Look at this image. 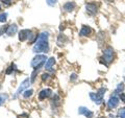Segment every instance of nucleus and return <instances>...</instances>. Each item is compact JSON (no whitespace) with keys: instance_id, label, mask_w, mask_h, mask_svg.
Segmentation results:
<instances>
[{"instance_id":"nucleus-1","label":"nucleus","mask_w":125,"mask_h":118,"mask_svg":"<svg viewBox=\"0 0 125 118\" xmlns=\"http://www.w3.org/2000/svg\"><path fill=\"white\" fill-rule=\"evenodd\" d=\"M49 33L48 31H43L39 35L36 43L33 45L32 51L34 53H47L49 51Z\"/></svg>"},{"instance_id":"nucleus-2","label":"nucleus","mask_w":125,"mask_h":118,"mask_svg":"<svg viewBox=\"0 0 125 118\" xmlns=\"http://www.w3.org/2000/svg\"><path fill=\"white\" fill-rule=\"evenodd\" d=\"M115 59H116L115 49L112 46H106L102 50V54L99 58V62L105 67H108V66H111V64H113Z\"/></svg>"},{"instance_id":"nucleus-3","label":"nucleus","mask_w":125,"mask_h":118,"mask_svg":"<svg viewBox=\"0 0 125 118\" xmlns=\"http://www.w3.org/2000/svg\"><path fill=\"white\" fill-rule=\"evenodd\" d=\"M105 92H106V88L102 87V88L97 90V92H91L89 94V96L93 103H95L96 105H101V104H103V101H104Z\"/></svg>"},{"instance_id":"nucleus-4","label":"nucleus","mask_w":125,"mask_h":118,"mask_svg":"<svg viewBox=\"0 0 125 118\" xmlns=\"http://www.w3.org/2000/svg\"><path fill=\"white\" fill-rule=\"evenodd\" d=\"M48 60L47 59V57L45 56V54H41V53H38L36 57H34L32 60H31L30 62V65L31 67L34 69V70H39L40 68H42V67H44L46 61Z\"/></svg>"},{"instance_id":"nucleus-5","label":"nucleus","mask_w":125,"mask_h":118,"mask_svg":"<svg viewBox=\"0 0 125 118\" xmlns=\"http://www.w3.org/2000/svg\"><path fill=\"white\" fill-rule=\"evenodd\" d=\"M120 98L119 95H116V94L113 93L111 96H109L107 103H106V110L107 111H112V110H115L119 107L120 104Z\"/></svg>"},{"instance_id":"nucleus-6","label":"nucleus","mask_w":125,"mask_h":118,"mask_svg":"<svg viewBox=\"0 0 125 118\" xmlns=\"http://www.w3.org/2000/svg\"><path fill=\"white\" fill-rule=\"evenodd\" d=\"M85 12H87V14L89 16H91V17H94V16H96L98 14L99 12V4L96 2H88L85 3Z\"/></svg>"},{"instance_id":"nucleus-7","label":"nucleus","mask_w":125,"mask_h":118,"mask_svg":"<svg viewBox=\"0 0 125 118\" xmlns=\"http://www.w3.org/2000/svg\"><path fill=\"white\" fill-rule=\"evenodd\" d=\"M30 85H31V81H30V78H25V80L21 83V85L19 86V88H18V90H17V92H16V94L14 95V97H17L18 95H20V94L24 92L25 90H26L27 88H28Z\"/></svg>"},{"instance_id":"nucleus-8","label":"nucleus","mask_w":125,"mask_h":118,"mask_svg":"<svg viewBox=\"0 0 125 118\" xmlns=\"http://www.w3.org/2000/svg\"><path fill=\"white\" fill-rule=\"evenodd\" d=\"M93 35V29L92 27H90L89 25H83L79 30V37L81 38H88L91 37Z\"/></svg>"},{"instance_id":"nucleus-9","label":"nucleus","mask_w":125,"mask_h":118,"mask_svg":"<svg viewBox=\"0 0 125 118\" xmlns=\"http://www.w3.org/2000/svg\"><path fill=\"white\" fill-rule=\"evenodd\" d=\"M55 58L54 57H51V58H48V60L46 61L45 63V65H44V68L46 71H48V72H53L54 71V69H53V66L55 65Z\"/></svg>"},{"instance_id":"nucleus-10","label":"nucleus","mask_w":125,"mask_h":118,"mask_svg":"<svg viewBox=\"0 0 125 118\" xmlns=\"http://www.w3.org/2000/svg\"><path fill=\"white\" fill-rule=\"evenodd\" d=\"M52 95V90L50 88H45L41 90V92L39 93V99L40 100H45L46 98H49Z\"/></svg>"},{"instance_id":"nucleus-11","label":"nucleus","mask_w":125,"mask_h":118,"mask_svg":"<svg viewBox=\"0 0 125 118\" xmlns=\"http://www.w3.org/2000/svg\"><path fill=\"white\" fill-rule=\"evenodd\" d=\"M78 114H79V115H83L87 118H94V112L85 107H79V109H78Z\"/></svg>"},{"instance_id":"nucleus-12","label":"nucleus","mask_w":125,"mask_h":118,"mask_svg":"<svg viewBox=\"0 0 125 118\" xmlns=\"http://www.w3.org/2000/svg\"><path fill=\"white\" fill-rule=\"evenodd\" d=\"M31 34V30L30 29H22L20 33H19V40L21 42H24V41H28V38Z\"/></svg>"},{"instance_id":"nucleus-13","label":"nucleus","mask_w":125,"mask_h":118,"mask_svg":"<svg viewBox=\"0 0 125 118\" xmlns=\"http://www.w3.org/2000/svg\"><path fill=\"white\" fill-rule=\"evenodd\" d=\"M62 9H64L65 12H67V13H71V12H73L76 9V3L74 1H68L62 5Z\"/></svg>"},{"instance_id":"nucleus-14","label":"nucleus","mask_w":125,"mask_h":118,"mask_svg":"<svg viewBox=\"0 0 125 118\" xmlns=\"http://www.w3.org/2000/svg\"><path fill=\"white\" fill-rule=\"evenodd\" d=\"M62 104V100H61V96L58 95V94L54 93V95L52 96V99H51V106L53 109H56L61 106Z\"/></svg>"},{"instance_id":"nucleus-15","label":"nucleus","mask_w":125,"mask_h":118,"mask_svg":"<svg viewBox=\"0 0 125 118\" xmlns=\"http://www.w3.org/2000/svg\"><path fill=\"white\" fill-rule=\"evenodd\" d=\"M18 31V25L17 24H10L6 26L5 34H7V36H14L15 34H17Z\"/></svg>"},{"instance_id":"nucleus-16","label":"nucleus","mask_w":125,"mask_h":118,"mask_svg":"<svg viewBox=\"0 0 125 118\" xmlns=\"http://www.w3.org/2000/svg\"><path fill=\"white\" fill-rule=\"evenodd\" d=\"M125 91V83L124 82H121V83H119L118 85H117V87L115 88V90H114V94H116V95H120L121 93H123Z\"/></svg>"},{"instance_id":"nucleus-17","label":"nucleus","mask_w":125,"mask_h":118,"mask_svg":"<svg viewBox=\"0 0 125 118\" xmlns=\"http://www.w3.org/2000/svg\"><path fill=\"white\" fill-rule=\"evenodd\" d=\"M68 42V38L65 36L64 34H60L57 37V40H56V44L60 46V47H62L66 43Z\"/></svg>"},{"instance_id":"nucleus-18","label":"nucleus","mask_w":125,"mask_h":118,"mask_svg":"<svg viewBox=\"0 0 125 118\" xmlns=\"http://www.w3.org/2000/svg\"><path fill=\"white\" fill-rule=\"evenodd\" d=\"M117 118H125V107H121L118 109Z\"/></svg>"},{"instance_id":"nucleus-19","label":"nucleus","mask_w":125,"mask_h":118,"mask_svg":"<svg viewBox=\"0 0 125 118\" xmlns=\"http://www.w3.org/2000/svg\"><path fill=\"white\" fill-rule=\"evenodd\" d=\"M9 99V94H6V93H1L0 94V107L5 103V101Z\"/></svg>"},{"instance_id":"nucleus-20","label":"nucleus","mask_w":125,"mask_h":118,"mask_svg":"<svg viewBox=\"0 0 125 118\" xmlns=\"http://www.w3.org/2000/svg\"><path fill=\"white\" fill-rule=\"evenodd\" d=\"M38 37H39V36H38V34L33 33V31H31L30 36H29V38H28V42H29V43H36Z\"/></svg>"},{"instance_id":"nucleus-21","label":"nucleus","mask_w":125,"mask_h":118,"mask_svg":"<svg viewBox=\"0 0 125 118\" xmlns=\"http://www.w3.org/2000/svg\"><path fill=\"white\" fill-rule=\"evenodd\" d=\"M22 94H23V97H24V98H29V97L32 96L33 90H32V89H26Z\"/></svg>"},{"instance_id":"nucleus-22","label":"nucleus","mask_w":125,"mask_h":118,"mask_svg":"<svg viewBox=\"0 0 125 118\" xmlns=\"http://www.w3.org/2000/svg\"><path fill=\"white\" fill-rule=\"evenodd\" d=\"M16 70H17V67H16V65L15 64H10V66L7 68V70H6V74L7 75H10V74H13Z\"/></svg>"},{"instance_id":"nucleus-23","label":"nucleus","mask_w":125,"mask_h":118,"mask_svg":"<svg viewBox=\"0 0 125 118\" xmlns=\"http://www.w3.org/2000/svg\"><path fill=\"white\" fill-rule=\"evenodd\" d=\"M50 77H51V74H50L49 72H45L41 75V80H42V82H47Z\"/></svg>"},{"instance_id":"nucleus-24","label":"nucleus","mask_w":125,"mask_h":118,"mask_svg":"<svg viewBox=\"0 0 125 118\" xmlns=\"http://www.w3.org/2000/svg\"><path fill=\"white\" fill-rule=\"evenodd\" d=\"M6 20H7V14L6 13H1L0 14V22L5 23Z\"/></svg>"},{"instance_id":"nucleus-25","label":"nucleus","mask_w":125,"mask_h":118,"mask_svg":"<svg viewBox=\"0 0 125 118\" xmlns=\"http://www.w3.org/2000/svg\"><path fill=\"white\" fill-rule=\"evenodd\" d=\"M46 3L49 6H54V5H56L57 0H46Z\"/></svg>"},{"instance_id":"nucleus-26","label":"nucleus","mask_w":125,"mask_h":118,"mask_svg":"<svg viewBox=\"0 0 125 118\" xmlns=\"http://www.w3.org/2000/svg\"><path fill=\"white\" fill-rule=\"evenodd\" d=\"M38 71H39V70H33V72L31 73V76H30V81H31V83H33L34 80H36L37 74H38Z\"/></svg>"},{"instance_id":"nucleus-27","label":"nucleus","mask_w":125,"mask_h":118,"mask_svg":"<svg viewBox=\"0 0 125 118\" xmlns=\"http://www.w3.org/2000/svg\"><path fill=\"white\" fill-rule=\"evenodd\" d=\"M1 2L4 4V6H10L13 3V0H1Z\"/></svg>"},{"instance_id":"nucleus-28","label":"nucleus","mask_w":125,"mask_h":118,"mask_svg":"<svg viewBox=\"0 0 125 118\" xmlns=\"http://www.w3.org/2000/svg\"><path fill=\"white\" fill-rule=\"evenodd\" d=\"M77 78H78V75L76 73H72L71 75H70V81H71V82H75Z\"/></svg>"},{"instance_id":"nucleus-29","label":"nucleus","mask_w":125,"mask_h":118,"mask_svg":"<svg viewBox=\"0 0 125 118\" xmlns=\"http://www.w3.org/2000/svg\"><path fill=\"white\" fill-rule=\"evenodd\" d=\"M119 98H120V100H121V103H123L125 105V92L123 93H121L120 95H119Z\"/></svg>"},{"instance_id":"nucleus-30","label":"nucleus","mask_w":125,"mask_h":118,"mask_svg":"<svg viewBox=\"0 0 125 118\" xmlns=\"http://www.w3.org/2000/svg\"><path fill=\"white\" fill-rule=\"evenodd\" d=\"M7 26V25H6ZM6 26H0V36H2L6 30Z\"/></svg>"},{"instance_id":"nucleus-31","label":"nucleus","mask_w":125,"mask_h":118,"mask_svg":"<svg viewBox=\"0 0 125 118\" xmlns=\"http://www.w3.org/2000/svg\"><path fill=\"white\" fill-rule=\"evenodd\" d=\"M20 118H28V114H26V113H23V114H21L20 116H19Z\"/></svg>"},{"instance_id":"nucleus-32","label":"nucleus","mask_w":125,"mask_h":118,"mask_svg":"<svg viewBox=\"0 0 125 118\" xmlns=\"http://www.w3.org/2000/svg\"><path fill=\"white\" fill-rule=\"evenodd\" d=\"M104 1H107V2H114L115 0H104Z\"/></svg>"},{"instance_id":"nucleus-33","label":"nucleus","mask_w":125,"mask_h":118,"mask_svg":"<svg viewBox=\"0 0 125 118\" xmlns=\"http://www.w3.org/2000/svg\"><path fill=\"white\" fill-rule=\"evenodd\" d=\"M112 118H116V117H115V116H114V115H113V116H112Z\"/></svg>"},{"instance_id":"nucleus-34","label":"nucleus","mask_w":125,"mask_h":118,"mask_svg":"<svg viewBox=\"0 0 125 118\" xmlns=\"http://www.w3.org/2000/svg\"><path fill=\"white\" fill-rule=\"evenodd\" d=\"M99 118H105V117H103V116H101V117H99Z\"/></svg>"},{"instance_id":"nucleus-35","label":"nucleus","mask_w":125,"mask_h":118,"mask_svg":"<svg viewBox=\"0 0 125 118\" xmlns=\"http://www.w3.org/2000/svg\"><path fill=\"white\" fill-rule=\"evenodd\" d=\"M0 11H1V4H0Z\"/></svg>"},{"instance_id":"nucleus-36","label":"nucleus","mask_w":125,"mask_h":118,"mask_svg":"<svg viewBox=\"0 0 125 118\" xmlns=\"http://www.w3.org/2000/svg\"><path fill=\"white\" fill-rule=\"evenodd\" d=\"M0 87H1V86H0Z\"/></svg>"},{"instance_id":"nucleus-37","label":"nucleus","mask_w":125,"mask_h":118,"mask_svg":"<svg viewBox=\"0 0 125 118\" xmlns=\"http://www.w3.org/2000/svg\"><path fill=\"white\" fill-rule=\"evenodd\" d=\"M124 83H125V82H124Z\"/></svg>"}]
</instances>
